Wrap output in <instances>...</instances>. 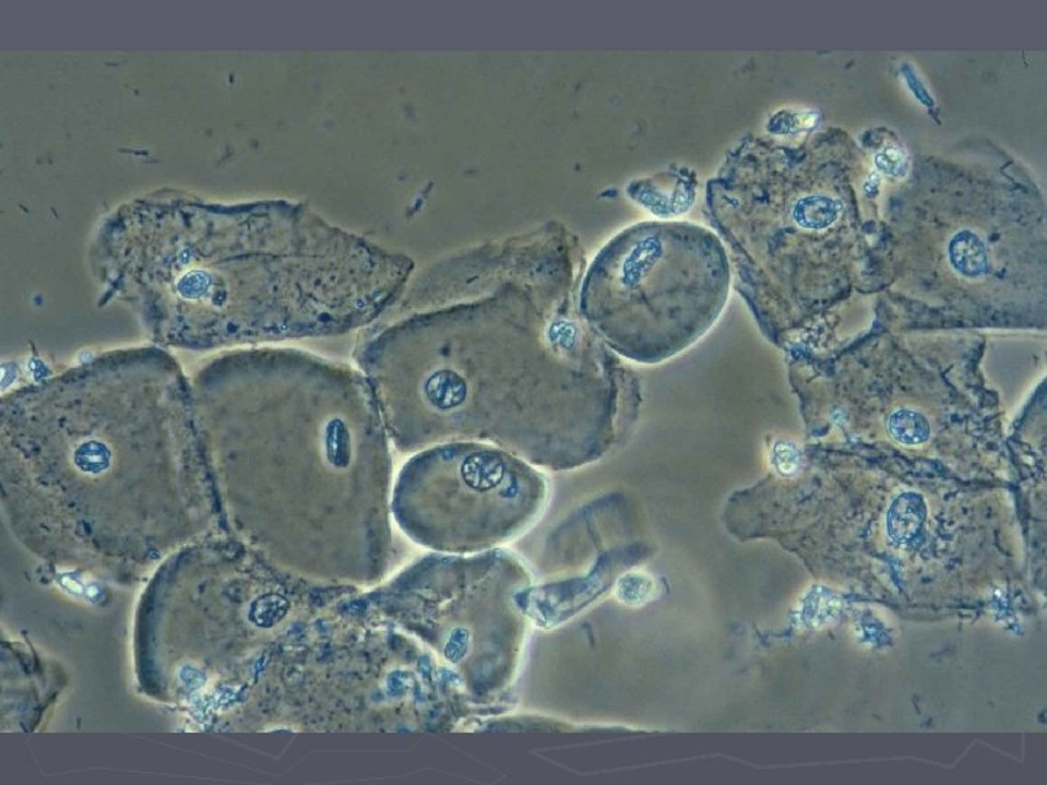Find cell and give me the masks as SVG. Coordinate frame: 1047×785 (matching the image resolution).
Segmentation results:
<instances>
[{
  "instance_id": "cell-12",
  "label": "cell",
  "mask_w": 1047,
  "mask_h": 785,
  "mask_svg": "<svg viewBox=\"0 0 1047 785\" xmlns=\"http://www.w3.org/2000/svg\"><path fill=\"white\" fill-rule=\"evenodd\" d=\"M774 466L784 476H792L799 472L801 455L793 444H778L774 451Z\"/></svg>"
},
{
  "instance_id": "cell-11",
  "label": "cell",
  "mask_w": 1047,
  "mask_h": 785,
  "mask_svg": "<svg viewBox=\"0 0 1047 785\" xmlns=\"http://www.w3.org/2000/svg\"><path fill=\"white\" fill-rule=\"evenodd\" d=\"M876 165L882 170V173L888 175H893V177H901L905 174L906 168H908V159L901 148L889 147L887 151L879 153L876 157Z\"/></svg>"
},
{
  "instance_id": "cell-3",
  "label": "cell",
  "mask_w": 1047,
  "mask_h": 785,
  "mask_svg": "<svg viewBox=\"0 0 1047 785\" xmlns=\"http://www.w3.org/2000/svg\"><path fill=\"white\" fill-rule=\"evenodd\" d=\"M581 342L564 319L497 326L464 309L432 310L368 333L355 362L398 449L489 440L546 455L586 424Z\"/></svg>"
},
{
  "instance_id": "cell-5",
  "label": "cell",
  "mask_w": 1047,
  "mask_h": 785,
  "mask_svg": "<svg viewBox=\"0 0 1047 785\" xmlns=\"http://www.w3.org/2000/svg\"><path fill=\"white\" fill-rule=\"evenodd\" d=\"M543 492L537 473L505 451L450 441L407 464L394 508L398 523L419 542L471 547L527 525L540 510Z\"/></svg>"
},
{
  "instance_id": "cell-8",
  "label": "cell",
  "mask_w": 1047,
  "mask_h": 785,
  "mask_svg": "<svg viewBox=\"0 0 1047 785\" xmlns=\"http://www.w3.org/2000/svg\"><path fill=\"white\" fill-rule=\"evenodd\" d=\"M889 436L902 445H921L930 440L931 423L921 412L914 407H900L888 418Z\"/></svg>"
},
{
  "instance_id": "cell-7",
  "label": "cell",
  "mask_w": 1047,
  "mask_h": 785,
  "mask_svg": "<svg viewBox=\"0 0 1047 785\" xmlns=\"http://www.w3.org/2000/svg\"><path fill=\"white\" fill-rule=\"evenodd\" d=\"M950 263L966 278H978L988 271L987 247L978 235L971 230L959 231L950 242Z\"/></svg>"
},
{
  "instance_id": "cell-10",
  "label": "cell",
  "mask_w": 1047,
  "mask_h": 785,
  "mask_svg": "<svg viewBox=\"0 0 1047 785\" xmlns=\"http://www.w3.org/2000/svg\"><path fill=\"white\" fill-rule=\"evenodd\" d=\"M287 612L286 599L270 595L258 599L251 609V620L261 627H273Z\"/></svg>"
},
{
  "instance_id": "cell-9",
  "label": "cell",
  "mask_w": 1047,
  "mask_h": 785,
  "mask_svg": "<svg viewBox=\"0 0 1047 785\" xmlns=\"http://www.w3.org/2000/svg\"><path fill=\"white\" fill-rule=\"evenodd\" d=\"M841 204L828 195H809L796 204L793 221L806 230H823L838 221Z\"/></svg>"
},
{
  "instance_id": "cell-1",
  "label": "cell",
  "mask_w": 1047,
  "mask_h": 785,
  "mask_svg": "<svg viewBox=\"0 0 1047 785\" xmlns=\"http://www.w3.org/2000/svg\"><path fill=\"white\" fill-rule=\"evenodd\" d=\"M266 218L187 200L121 209L91 251L100 300L160 348L213 350L347 332L401 281L402 263L336 231Z\"/></svg>"
},
{
  "instance_id": "cell-2",
  "label": "cell",
  "mask_w": 1047,
  "mask_h": 785,
  "mask_svg": "<svg viewBox=\"0 0 1047 785\" xmlns=\"http://www.w3.org/2000/svg\"><path fill=\"white\" fill-rule=\"evenodd\" d=\"M0 438L25 525L85 538L156 525L209 453L192 381L156 345L4 394Z\"/></svg>"
},
{
  "instance_id": "cell-6",
  "label": "cell",
  "mask_w": 1047,
  "mask_h": 785,
  "mask_svg": "<svg viewBox=\"0 0 1047 785\" xmlns=\"http://www.w3.org/2000/svg\"><path fill=\"white\" fill-rule=\"evenodd\" d=\"M927 510L917 493H904L892 503L888 514V531L893 542L909 543L917 537L926 521Z\"/></svg>"
},
{
  "instance_id": "cell-4",
  "label": "cell",
  "mask_w": 1047,
  "mask_h": 785,
  "mask_svg": "<svg viewBox=\"0 0 1047 785\" xmlns=\"http://www.w3.org/2000/svg\"><path fill=\"white\" fill-rule=\"evenodd\" d=\"M726 265L710 235L687 223H643L598 252L581 311L619 357L658 366L712 328L726 294Z\"/></svg>"
}]
</instances>
